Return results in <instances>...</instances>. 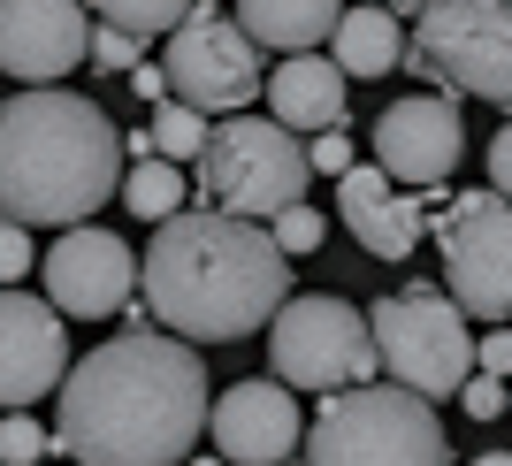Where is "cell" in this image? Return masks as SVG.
Here are the masks:
<instances>
[{"mask_svg":"<svg viewBox=\"0 0 512 466\" xmlns=\"http://www.w3.org/2000/svg\"><path fill=\"white\" fill-rule=\"evenodd\" d=\"M337 222L352 237H360L367 260H413V245H421L428 230V199H413V184H398L390 169H375V161H352V169L337 176Z\"/></svg>","mask_w":512,"mask_h":466,"instance_id":"cell-16","label":"cell"},{"mask_svg":"<svg viewBox=\"0 0 512 466\" xmlns=\"http://www.w3.org/2000/svg\"><path fill=\"white\" fill-rule=\"evenodd\" d=\"M207 436L230 466H291L299 444H306V413H299V398H291L283 375L276 382L253 375V382H230L207 405Z\"/></svg>","mask_w":512,"mask_h":466,"instance_id":"cell-12","label":"cell"},{"mask_svg":"<svg viewBox=\"0 0 512 466\" xmlns=\"http://www.w3.org/2000/svg\"><path fill=\"white\" fill-rule=\"evenodd\" d=\"M505 413H512V405H505Z\"/></svg>","mask_w":512,"mask_h":466,"instance_id":"cell-35","label":"cell"},{"mask_svg":"<svg viewBox=\"0 0 512 466\" xmlns=\"http://www.w3.org/2000/svg\"><path fill=\"white\" fill-rule=\"evenodd\" d=\"M406 69L451 100H490L512 115V0H428L413 16Z\"/></svg>","mask_w":512,"mask_h":466,"instance_id":"cell-6","label":"cell"},{"mask_svg":"<svg viewBox=\"0 0 512 466\" xmlns=\"http://www.w3.org/2000/svg\"><path fill=\"white\" fill-rule=\"evenodd\" d=\"M474 367H490V375L512 382V329H505V321H497L490 337H474Z\"/></svg>","mask_w":512,"mask_h":466,"instance_id":"cell-29","label":"cell"},{"mask_svg":"<svg viewBox=\"0 0 512 466\" xmlns=\"http://www.w3.org/2000/svg\"><path fill=\"white\" fill-rule=\"evenodd\" d=\"M46 444H54V436H39L31 413H8V421H0V466H39Z\"/></svg>","mask_w":512,"mask_h":466,"instance_id":"cell-26","label":"cell"},{"mask_svg":"<svg viewBox=\"0 0 512 466\" xmlns=\"http://www.w3.org/2000/svg\"><path fill=\"white\" fill-rule=\"evenodd\" d=\"M375 321V360H383L390 382H406L421 398H459V382L474 375V329H467V306L436 283H406L398 298L367 306Z\"/></svg>","mask_w":512,"mask_h":466,"instance_id":"cell-7","label":"cell"},{"mask_svg":"<svg viewBox=\"0 0 512 466\" xmlns=\"http://www.w3.org/2000/svg\"><path fill=\"white\" fill-rule=\"evenodd\" d=\"M85 62L107 69V77H130V69L146 62V39L123 31V23H100V16H92V54H85Z\"/></svg>","mask_w":512,"mask_h":466,"instance_id":"cell-23","label":"cell"},{"mask_svg":"<svg viewBox=\"0 0 512 466\" xmlns=\"http://www.w3.org/2000/svg\"><path fill=\"white\" fill-rule=\"evenodd\" d=\"M306 161H314V176H344V169H352V138H344V123L337 130H314Z\"/></svg>","mask_w":512,"mask_h":466,"instance_id":"cell-28","label":"cell"},{"mask_svg":"<svg viewBox=\"0 0 512 466\" xmlns=\"http://www.w3.org/2000/svg\"><path fill=\"white\" fill-rule=\"evenodd\" d=\"M46 268V298L77 321H107L130 306V283H138V253H130L115 230L100 222H77V230L54 237V253L39 260Z\"/></svg>","mask_w":512,"mask_h":466,"instance_id":"cell-14","label":"cell"},{"mask_svg":"<svg viewBox=\"0 0 512 466\" xmlns=\"http://www.w3.org/2000/svg\"><path fill=\"white\" fill-rule=\"evenodd\" d=\"M123 85L138 92V100H146V107H161V100H169V69H161V62H138V69H130V77H123Z\"/></svg>","mask_w":512,"mask_h":466,"instance_id":"cell-30","label":"cell"},{"mask_svg":"<svg viewBox=\"0 0 512 466\" xmlns=\"http://www.w3.org/2000/svg\"><path fill=\"white\" fill-rule=\"evenodd\" d=\"M444 283L467 321H512V199L505 191H451L436 214Z\"/></svg>","mask_w":512,"mask_h":466,"instance_id":"cell-10","label":"cell"},{"mask_svg":"<svg viewBox=\"0 0 512 466\" xmlns=\"http://www.w3.org/2000/svg\"><path fill=\"white\" fill-rule=\"evenodd\" d=\"M299 466H451V444L436 398L406 382H352V390H329L306 421Z\"/></svg>","mask_w":512,"mask_h":466,"instance_id":"cell-4","label":"cell"},{"mask_svg":"<svg viewBox=\"0 0 512 466\" xmlns=\"http://www.w3.org/2000/svg\"><path fill=\"white\" fill-rule=\"evenodd\" d=\"M375 169H390L398 184L428 191L444 184L451 169H459V153H467V123H459V100H444V92H406V100H390L383 115H375Z\"/></svg>","mask_w":512,"mask_h":466,"instance_id":"cell-13","label":"cell"},{"mask_svg":"<svg viewBox=\"0 0 512 466\" xmlns=\"http://www.w3.org/2000/svg\"><path fill=\"white\" fill-rule=\"evenodd\" d=\"M23 268H39V253H31V230H23L16 214H0V283H23Z\"/></svg>","mask_w":512,"mask_h":466,"instance_id":"cell-27","label":"cell"},{"mask_svg":"<svg viewBox=\"0 0 512 466\" xmlns=\"http://www.w3.org/2000/svg\"><path fill=\"white\" fill-rule=\"evenodd\" d=\"M344 92H352V77H344L329 54H283V62L268 69V115H276L283 130H337Z\"/></svg>","mask_w":512,"mask_h":466,"instance_id":"cell-17","label":"cell"},{"mask_svg":"<svg viewBox=\"0 0 512 466\" xmlns=\"http://www.w3.org/2000/svg\"><path fill=\"white\" fill-rule=\"evenodd\" d=\"M92 54L85 0H0V69L23 85H62Z\"/></svg>","mask_w":512,"mask_h":466,"instance_id":"cell-15","label":"cell"},{"mask_svg":"<svg viewBox=\"0 0 512 466\" xmlns=\"http://www.w3.org/2000/svg\"><path fill=\"white\" fill-rule=\"evenodd\" d=\"M329 62L344 77H398L406 69V31L390 16L383 0H360V8H344L337 31H329Z\"/></svg>","mask_w":512,"mask_h":466,"instance_id":"cell-18","label":"cell"},{"mask_svg":"<svg viewBox=\"0 0 512 466\" xmlns=\"http://www.w3.org/2000/svg\"><path fill=\"white\" fill-rule=\"evenodd\" d=\"M268 367H276L291 390H352V382H375V321L367 306L337 291H291L268 321Z\"/></svg>","mask_w":512,"mask_h":466,"instance_id":"cell-8","label":"cell"},{"mask_svg":"<svg viewBox=\"0 0 512 466\" xmlns=\"http://www.w3.org/2000/svg\"><path fill=\"white\" fill-rule=\"evenodd\" d=\"M505 405H512V382L490 375V367H474V375L459 382V413H467V421H497Z\"/></svg>","mask_w":512,"mask_h":466,"instance_id":"cell-25","label":"cell"},{"mask_svg":"<svg viewBox=\"0 0 512 466\" xmlns=\"http://www.w3.org/2000/svg\"><path fill=\"white\" fill-rule=\"evenodd\" d=\"M291 298V253L268 222L222 207H176L146 245V314L184 344H245Z\"/></svg>","mask_w":512,"mask_h":466,"instance_id":"cell-2","label":"cell"},{"mask_svg":"<svg viewBox=\"0 0 512 466\" xmlns=\"http://www.w3.org/2000/svg\"><path fill=\"white\" fill-rule=\"evenodd\" d=\"M383 8H390V16H421L428 0H383Z\"/></svg>","mask_w":512,"mask_h":466,"instance_id":"cell-32","label":"cell"},{"mask_svg":"<svg viewBox=\"0 0 512 466\" xmlns=\"http://www.w3.org/2000/svg\"><path fill=\"white\" fill-rule=\"evenodd\" d=\"M199 466H230V459H199Z\"/></svg>","mask_w":512,"mask_h":466,"instance_id":"cell-34","label":"cell"},{"mask_svg":"<svg viewBox=\"0 0 512 466\" xmlns=\"http://www.w3.org/2000/svg\"><path fill=\"white\" fill-rule=\"evenodd\" d=\"M207 130H214L207 115H199L192 100H176V92H169V100L153 107V130H146V138H130V146H138V153H161V161H199Z\"/></svg>","mask_w":512,"mask_h":466,"instance_id":"cell-21","label":"cell"},{"mask_svg":"<svg viewBox=\"0 0 512 466\" xmlns=\"http://www.w3.org/2000/svg\"><path fill=\"white\" fill-rule=\"evenodd\" d=\"M268 237H276V245H283L291 260H306V253L321 245V237H329V222H321V214L306 207V199H291V207H283L276 222H268Z\"/></svg>","mask_w":512,"mask_h":466,"instance_id":"cell-24","label":"cell"},{"mask_svg":"<svg viewBox=\"0 0 512 466\" xmlns=\"http://www.w3.org/2000/svg\"><path fill=\"white\" fill-rule=\"evenodd\" d=\"M161 69H169V92L192 100L199 115H245L268 92V46L237 23V8H214V0H192V16L161 46Z\"/></svg>","mask_w":512,"mask_h":466,"instance_id":"cell-9","label":"cell"},{"mask_svg":"<svg viewBox=\"0 0 512 466\" xmlns=\"http://www.w3.org/2000/svg\"><path fill=\"white\" fill-rule=\"evenodd\" d=\"M69 375V329L54 298L0 283V413H31Z\"/></svg>","mask_w":512,"mask_h":466,"instance_id":"cell-11","label":"cell"},{"mask_svg":"<svg viewBox=\"0 0 512 466\" xmlns=\"http://www.w3.org/2000/svg\"><path fill=\"white\" fill-rule=\"evenodd\" d=\"M138 222H169L184 207V161H161V153H138L123 169V191H115Z\"/></svg>","mask_w":512,"mask_h":466,"instance_id":"cell-20","label":"cell"},{"mask_svg":"<svg viewBox=\"0 0 512 466\" xmlns=\"http://www.w3.org/2000/svg\"><path fill=\"white\" fill-rule=\"evenodd\" d=\"M207 360L184 337H123L92 344L54 390V444L77 466H184L207 428Z\"/></svg>","mask_w":512,"mask_h":466,"instance_id":"cell-1","label":"cell"},{"mask_svg":"<svg viewBox=\"0 0 512 466\" xmlns=\"http://www.w3.org/2000/svg\"><path fill=\"white\" fill-rule=\"evenodd\" d=\"M490 184H497V191L512 199V115H505V130L490 138Z\"/></svg>","mask_w":512,"mask_h":466,"instance_id":"cell-31","label":"cell"},{"mask_svg":"<svg viewBox=\"0 0 512 466\" xmlns=\"http://www.w3.org/2000/svg\"><path fill=\"white\" fill-rule=\"evenodd\" d=\"M123 130L92 92L23 85L0 100V214L23 230H77L123 191Z\"/></svg>","mask_w":512,"mask_h":466,"instance_id":"cell-3","label":"cell"},{"mask_svg":"<svg viewBox=\"0 0 512 466\" xmlns=\"http://www.w3.org/2000/svg\"><path fill=\"white\" fill-rule=\"evenodd\" d=\"M92 16L123 23V31H138V39H169L176 23L192 16V0H92Z\"/></svg>","mask_w":512,"mask_h":466,"instance_id":"cell-22","label":"cell"},{"mask_svg":"<svg viewBox=\"0 0 512 466\" xmlns=\"http://www.w3.org/2000/svg\"><path fill=\"white\" fill-rule=\"evenodd\" d=\"M306 161L299 130H283L276 115H222L199 146V199L222 214H253V222H276L291 199H306Z\"/></svg>","mask_w":512,"mask_h":466,"instance_id":"cell-5","label":"cell"},{"mask_svg":"<svg viewBox=\"0 0 512 466\" xmlns=\"http://www.w3.org/2000/svg\"><path fill=\"white\" fill-rule=\"evenodd\" d=\"M230 8H237V23H245L260 46H276V54H314L344 16V0H230Z\"/></svg>","mask_w":512,"mask_h":466,"instance_id":"cell-19","label":"cell"},{"mask_svg":"<svg viewBox=\"0 0 512 466\" xmlns=\"http://www.w3.org/2000/svg\"><path fill=\"white\" fill-rule=\"evenodd\" d=\"M474 466H512V451H482V459H474Z\"/></svg>","mask_w":512,"mask_h":466,"instance_id":"cell-33","label":"cell"}]
</instances>
